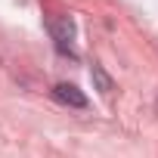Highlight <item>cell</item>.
<instances>
[{
	"instance_id": "1",
	"label": "cell",
	"mask_w": 158,
	"mask_h": 158,
	"mask_svg": "<svg viewBox=\"0 0 158 158\" xmlns=\"http://www.w3.org/2000/svg\"><path fill=\"white\" fill-rule=\"evenodd\" d=\"M50 34H53V40H56L59 53L77 56V50H74V22H71L68 16H62V19H53V22H50Z\"/></svg>"
},
{
	"instance_id": "2",
	"label": "cell",
	"mask_w": 158,
	"mask_h": 158,
	"mask_svg": "<svg viewBox=\"0 0 158 158\" xmlns=\"http://www.w3.org/2000/svg\"><path fill=\"white\" fill-rule=\"evenodd\" d=\"M53 96H56L62 106H71V109H87V96L77 90L74 84H56V87H53Z\"/></svg>"
},
{
	"instance_id": "3",
	"label": "cell",
	"mask_w": 158,
	"mask_h": 158,
	"mask_svg": "<svg viewBox=\"0 0 158 158\" xmlns=\"http://www.w3.org/2000/svg\"><path fill=\"white\" fill-rule=\"evenodd\" d=\"M90 77H93V84H96V90H99V93H106V96H109V93L115 90L112 77L102 71V65H93V68H90Z\"/></svg>"
}]
</instances>
